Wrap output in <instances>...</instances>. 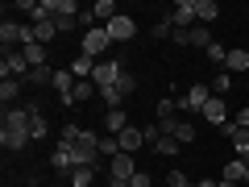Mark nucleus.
<instances>
[{"instance_id": "1", "label": "nucleus", "mask_w": 249, "mask_h": 187, "mask_svg": "<svg viewBox=\"0 0 249 187\" xmlns=\"http://www.w3.org/2000/svg\"><path fill=\"white\" fill-rule=\"evenodd\" d=\"M29 142H34V137H29V112H25V108H4L0 146H4V150H25Z\"/></svg>"}, {"instance_id": "2", "label": "nucleus", "mask_w": 249, "mask_h": 187, "mask_svg": "<svg viewBox=\"0 0 249 187\" xmlns=\"http://www.w3.org/2000/svg\"><path fill=\"white\" fill-rule=\"evenodd\" d=\"M124 75H129V67H124L121 58H112V54H108V58H100V62H96V75H91V83L104 92V88H116Z\"/></svg>"}, {"instance_id": "3", "label": "nucleus", "mask_w": 249, "mask_h": 187, "mask_svg": "<svg viewBox=\"0 0 249 187\" xmlns=\"http://www.w3.org/2000/svg\"><path fill=\"white\" fill-rule=\"evenodd\" d=\"M108 46H112V37H108V29L104 25H96V29H88L83 34V46H79V54H88V58H108Z\"/></svg>"}, {"instance_id": "4", "label": "nucleus", "mask_w": 249, "mask_h": 187, "mask_svg": "<svg viewBox=\"0 0 249 187\" xmlns=\"http://www.w3.org/2000/svg\"><path fill=\"white\" fill-rule=\"evenodd\" d=\"M34 71L25 58V50H4V62H0V79H25Z\"/></svg>"}, {"instance_id": "5", "label": "nucleus", "mask_w": 249, "mask_h": 187, "mask_svg": "<svg viewBox=\"0 0 249 187\" xmlns=\"http://www.w3.org/2000/svg\"><path fill=\"white\" fill-rule=\"evenodd\" d=\"M208 100H212V88H208V83H191V88L183 92V100H178V112H204Z\"/></svg>"}, {"instance_id": "6", "label": "nucleus", "mask_w": 249, "mask_h": 187, "mask_svg": "<svg viewBox=\"0 0 249 187\" xmlns=\"http://www.w3.org/2000/svg\"><path fill=\"white\" fill-rule=\"evenodd\" d=\"M104 29H108V37H112V46L116 42H133V37H137V21L129 17V13H116Z\"/></svg>"}, {"instance_id": "7", "label": "nucleus", "mask_w": 249, "mask_h": 187, "mask_svg": "<svg viewBox=\"0 0 249 187\" xmlns=\"http://www.w3.org/2000/svg\"><path fill=\"white\" fill-rule=\"evenodd\" d=\"M79 0H58V9H54V25H58V34H71L75 21H79Z\"/></svg>"}, {"instance_id": "8", "label": "nucleus", "mask_w": 249, "mask_h": 187, "mask_svg": "<svg viewBox=\"0 0 249 187\" xmlns=\"http://www.w3.org/2000/svg\"><path fill=\"white\" fill-rule=\"evenodd\" d=\"M199 116H204L212 129H224V125L232 121V116H229V104H224V96H212V100L204 104V112H199Z\"/></svg>"}, {"instance_id": "9", "label": "nucleus", "mask_w": 249, "mask_h": 187, "mask_svg": "<svg viewBox=\"0 0 249 187\" xmlns=\"http://www.w3.org/2000/svg\"><path fill=\"white\" fill-rule=\"evenodd\" d=\"M166 21H170V25H175V29H191V25H196V0H178V4H175V13H166Z\"/></svg>"}, {"instance_id": "10", "label": "nucleus", "mask_w": 249, "mask_h": 187, "mask_svg": "<svg viewBox=\"0 0 249 187\" xmlns=\"http://www.w3.org/2000/svg\"><path fill=\"white\" fill-rule=\"evenodd\" d=\"M29 112V137H34V142H46V133H50V121H46L42 116V108L34 104V100H29V104H21Z\"/></svg>"}, {"instance_id": "11", "label": "nucleus", "mask_w": 249, "mask_h": 187, "mask_svg": "<svg viewBox=\"0 0 249 187\" xmlns=\"http://www.w3.org/2000/svg\"><path fill=\"white\" fill-rule=\"evenodd\" d=\"M137 175V154H116L108 162V179H133Z\"/></svg>"}, {"instance_id": "12", "label": "nucleus", "mask_w": 249, "mask_h": 187, "mask_svg": "<svg viewBox=\"0 0 249 187\" xmlns=\"http://www.w3.org/2000/svg\"><path fill=\"white\" fill-rule=\"evenodd\" d=\"M75 83H79V79H75V71H71V67H62V71H54V83H50V88L58 92V100L67 104V100H71V92H75Z\"/></svg>"}, {"instance_id": "13", "label": "nucleus", "mask_w": 249, "mask_h": 187, "mask_svg": "<svg viewBox=\"0 0 249 187\" xmlns=\"http://www.w3.org/2000/svg\"><path fill=\"white\" fill-rule=\"evenodd\" d=\"M116 142H121V154H137V150L145 146V137H142V129H137V125H129L124 133H116Z\"/></svg>"}, {"instance_id": "14", "label": "nucleus", "mask_w": 249, "mask_h": 187, "mask_svg": "<svg viewBox=\"0 0 249 187\" xmlns=\"http://www.w3.org/2000/svg\"><path fill=\"white\" fill-rule=\"evenodd\" d=\"M50 167L58 170V175H71V170H75V158H71V146H54V150H50Z\"/></svg>"}, {"instance_id": "15", "label": "nucleus", "mask_w": 249, "mask_h": 187, "mask_svg": "<svg viewBox=\"0 0 249 187\" xmlns=\"http://www.w3.org/2000/svg\"><path fill=\"white\" fill-rule=\"evenodd\" d=\"M224 71H232V75H245L249 71V50H229V58H224Z\"/></svg>"}, {"instance_id": "16", "label": "nucleus", "mask_w": 249, "mask_h": 187, "mask_svg": "<svg viewBox=\"0 0 249 187\" xmlns=\"http://www.w3.org/2000/svg\"><path fill=\"white\" fill-rule=\"evenodd\" d=\"M91 96H100V88H96L91 79H79V83H75V92H71V100H67V108L83 104V100H91Z\"/></svg>"}, {"instance_id": "17", "label": "nucleus", "mask_w": 249, "mask_h": 187, "mask_svg": "<svg viewBox=\"0 0 249 187\" xmlns=\"http://www.w3.org/2000/svg\"><path fill=\"white\" fill-rule=\"evenodd\" d=\"M0 42H4V50H21V25L17 21H4L0 25Z\"/></svg>"}, {"instance_id": "18", "label": "nucleus", "mask_w": 249, "mask_h": 187, "mask_svg": "<svg viewBox=\"0 0 249 187\" xmlns=\"http://www.w3.org/2000/svg\"><path fill=\"white\" fill-rule=\"evenodd\" d=\"M232 79H237V75L220 67V71L212 75V83H208V88H212V96H229V92H232Z\"/></svg>"}, {"instance_id": "19", "label": "nucleus", "mask_w": 249, "mask_h": 187, "mask_svg": "<svg viewBox=\"0 0 249 187\" xmlns=\"http://www.w3.org/2000/svg\"><path fill=\"white\" fill-rule=\"evenodd\" d=\"M196 17H199V25H212L220 17V4L216 0H196Z\"/></svg>"}, {"instance_id": "20", "label": "nucleus", "mask_w": 249, "mask_h": 187, "mask_svg": "<svg viewBox=\"0 0 249 187\" xmlns=\"http://www.w3.org/2000/svg\"><path fill=\"white\" fill-rule=\"evenodd\" d=\"M71 71H75V79H91V75H96V58L75 54V58H71Z\"/></svg>"}, {"instance_id": "21", "label": "nucleus", "mask_w": 249, "mask_h": 187, "mask_svg": "<svg viewBox=\"0 0 249 187\" xmlns=\"http://www.w3.org/2000/svg\"><path fill=\"white\" fill-rule=\"evenodd\" d=\"M104 129H108V133H124V129H129V116H124L121 112V108H108V116H104Z\"/></svg>"}, {"instance_id": "22", "label": "nucleus", "mask_w": 249, "mask_h": 187, "mask_svg": "<svg viewBox=\"0 0 249 187\" xmlns=\"http://www.w3.org/2000/svg\"><path fill=\"white\" fill-rule=\"evenodd\" d=\"M21 83H29V88H50V83H54V71H50V67H34Z\"/></svg>"}, {"instance_id": "23", "label": "nucleus", "mask_w": 249, "mask_h": 187, "mask_svg": "<svg viewBox=\"0 0 249 187\" xmlns=\"http://www.w3.org/2000/svg\"><path fill=\"white\" fill-rule=\"evenodd\" d=\"M245 175H249V162H245V158H232L229 167H224L220 179H229V183H245Z\"/></svg>"}, {"instance_id": "24", "label": "nucleus", "mask_w": 249, "mask_h": 187, "mask_svg": "<svg viewBox=\"0 0 249 187\" xmlns=\"http://www.w3.org/2000/svg\"><path fill=\"white\" fill-rule=\"evenodd\" d=\"M170 137H175L178 146H187V142H196V137H199V129H196V121H178Z\"/></svg>"}, {"instance_id": "25", "label": "nucleus", "mask_w": 249, "mask_h": 187, "mask_svg": "<svg viewBox=\"0 0 249 187\" xmlns=\"http://www.w3.org/2000/svg\"><path fill=\"white\" fill-rule=\"evenodd\" d=\"M67 179H71V187H91L96 183V167H75Z\"/></svg>"}, {"instance_id": "26", "label": "nucleus", "mask_w": 249, "mask_h": 187, "mask_svg": "<svg viewBox=\"0 0 249 187\" xmlns=\"http://www.w3.org/2000/svg\"><path fill=\"white\" fill-rule=\"evenodd\" d=\"M17 96H21V79H0V100H4V108H13Z\"/></svg>"}, {"instance_id": "27", "label": "nucleus", "mask_w": 249, "mask_h": 187, "mask_svg": "<svg viewBox=\"0 0 249 187\" xmlns=\"http://www.w3.org/2000/svg\"><path fill=\"white\" fill-rule=\"evenodd\" d=\"M34 37L37 42H54V37H58V25H54V21H34Z\"/></svg>"}, {"instance_id": "28", "label": "nucleus", "mask_w": 249, "mask_h": 187, "mask_svg": "<svg viewBox=\"0 0 249 187\" xmlns=\"http://www.w3.org/2000/svg\"><path fill=\"white\" fill-rule=\"evenodd\" d=\"M91 17H96V21H104V25H108V21L116 17V4H112V0H96V4H91Z\"/></svg>"}, {"instance_id": "29", "label": "nucleus", "mask_w": 249, "mask_h": 187, "mask_svg": "<svg viewBox=\"0 0 249 187\" xmlns=\"http://www.w3.org/2000/svg\"><path fill=\"white\" fill-rule=\"evenodd\" d=\"M21 50H25L29 67H46V46L42 42H29V46H21Z\"/></svg>"}, {"instance_id": "30", "label": "nucleus", "mask_w": 249, "mask_h": 187, "mask_svg": "<svg viewBox=\"0 0 249 187\" xmlns=\"http://www.w3.org/2000/svg\"><path fill=\"white\" fill-rule=\"evenodd\" d=\"M187 37H191V46H204V50L212 46V34H208V25H191V29H187Z\"/></svg>"}, {"instance_id": "31", "label": "nucleus", "mask_w": 249, "mask_h": 187, "mask_svg": "<svg viewBox=\"0 0 249 187\" xmlns=\"http://www.w3.org/2000/svg\"><path fill=\"white\" fill-rule=\"evenodd\" d=\"M79 133H83L79 125L67 121V125H62V133H58V146H75V142H79Z\"/></svg>"}, {"instance_id": "32", "label": "nucleus", "mask_w": 249, "mask_h": 187, "mask_svg": "<svg viewBox=\"0 0 249 187\" xmlns=\"http://www.w3.org/2000/svg\"><path fill=\"white\" fill-rule=\"evenodd\" d=\"M100 154H104V158H108V162H112V158H116V154H121V142H116V137H112V133H104V137H100Z\"/></svg>"}, {"instance_id": "33", "label": "nucleus", "mask_w": 249, "mask_h": 187, "mask_svg": "<svg viewBox=\"0 0 249 187\" xmlns=\"http://www.w3.org/2000/svg\"><path fill=\"white\" fill-rule=\"evenodd\" d=\"M178 150H183V146H178V142H175V137H162V142H158V146H154V154H162V158H175V154H178Z\"/></svg>"}, {"instance_id": "34", "label": "nucleus", "mask_w": 249, "mask_h": 187, "mask_svg": "<svg viewBox=\"0 0 249 187\" xmlns=\"http://www.w3.org/2000/svg\"><path fill=\"white\" fill-rule=\"evenodd\" d=\"M154 112H158V121H170V116L178 112V100H170V96H166V100H158V108H154Z\"/></svg>"}, {"instance_id": "35", "label": "nucleus", "mask_w": 249, "mask_h": 187, "mask_svg": "<svg viewBox=\"0 0 249 187\" xmlns=\"http://www.w3.org/2000/svg\"><path fill=\"white\" fill-rule=\"evenodd\" d=\"M232 150H237V158H249V129H237V137H232Z\"/></svg>"}, {"instance_id": "36", "label": "nucleus", "mask_w": 249, "mask_h": 187, "mask_svg": "<svg viewBox=\"0 0 249 187\" xmlns=\"http://www.w3.org/2000/svg\"><path fill=\"white\" fill-rule=\"evenodd\" d=\"M208 58H212V62H216V71H220V67H224V58H229V50H224L220 42H212V46H208Z\"/></svg>"}, {"instance_id": "37", "label": "nucleus", "mask_w": 249, "mask_h": 187, "mask_svg": "<svg viewBox=\"0 0 249 187\" xmlns=\"http://www.w3.org/2000/svg\"><path fill=\"white\" fill-rule=\"evenodd\" d=\"M142 137H145V146L154 150V146L162 142V129H158V121H154V125H145V129H142Z\"/></svg>"}, {"instance_id": "38", "label": "nucleus", "mask_w": 249, "mask_h": 187, "mask_svg": "<svg viewBox=\"0 0 249 187\" xmlns=\"http://www.w3.org/2000/svg\"><path fill=\"white\" fill-rule=\"evenodd\" d=\"M166 187H196V179H187L183 170H170V175H166Z\"/></svg>"}, {"instance_id": "39", "label": "nucleus", "mask_w": 249, "mask_h": 187, "mask_svg": "<svg viewBox=\"0 0 249 187\" xmlns=\"http://www.w3.org/2000/svg\"><path fill=\"white\" fill-rule=\"evenodd\" d=\"M129 183H133V187H154V175H150V170H142V167H137V175L129 179Z\"/></svg>"}, {"instance_id": "40", "label": "nucleus", "mask_w": 249, "mask_h": 187, "mask_svg": "<svg viewBox=\"0 0 249 187\" xmlns=\"http://www.w3.org/2000/svg\"><path fill=\"white\" fill-rule=\"evenodd\" d=\"M150 34H154V37H158V42H162V37H170V34H175V25H170V21H158V25H154Z\"/></svg>"}, {"instance_id": "41", "label": "nucleus", "mask_w": 249, "mask_h": 187, "mask_svg": "<svg viewBox=\"0 0 249 187\" xmlns=\"http://www.w3.org/2000/svg\"><path fill=\"white\" fill-rule=\"evenodd\" d=\"M170 42H175V46H191V37H187V29H175V34H170Z\"/></svg>"}, {"instance_id": "42", "label": "nucleus", "mask_w": 249, "mask_h": 187, "mask_svg": "<svg viewBox=\"0 0 249 187\" xmlns=\"http://www.w3.org/2000/svg\"><path fill=\"white\" fill-rule=\"evenodd\" d=\"M232 121H237V125H241V129H249V104H245V108H241V112H237V116H232Z\"/></svg>"}, {"instance_id": "43", "label": "nucleus", "mask_w": 249, "mask_h": 187, "mask_svg": "<svg viewBox=\"0 0 249 187\" xmlns=\"http://www.w3.org/2000/svg\"><path fill=\"white\" fill-rule=\"evenodd\" d=\"M196 187H220V179H196Z\"/></svg>"}, {"instance_id": "44", "label": "nucleus", "mask_w": 249, "mask_h": 187, "mask_svg": "<svg viewBox=\"0 0 249 187\" xmlns=\"http://www.w3.org/2000/svg\"><path fill=\"white\" fill-rule=\"evenodd\" d=\"M108 187H133L129 179H108Z\"/></svg>"}, {"instance_id": "45", "label": "nucleus", "mask_w": 249, "mask_h": 187, "mask_svg": "<svg viewBox=\"0 0 249 187\" xmlns=\"http://www.w3.org/2000/svg\"><path fill=\"white\" fill-rule=\"evenodd\" d=\"M220 187H241V183H229V179H220Z\"/></svg>"}, {"instance_id": "46", "label": "nucleus", "mask_w": 249, "mask_h": 187, "mask_svg": "<svg viewBox=\"0 0 249 187\" xmlns=\"http://www.w3.org/2000/svg\"><path fill=\"white\" fill-rule=\"evenodd\" d=\"M21 187H34V183H21Z\"/></svg>"}, {"instance_id": "47", "label": "nucleus", "mask_w": 249, "mask_h": 187, "mask_svg": "<svg viewBox=\"0 0 249 187\" xmlns=\"http://www.w3.org/2000/svg\"><path fill=\"white\" fill-rule=\"evenodd\" d=\"M245 162H249V158H245ZM245 183H249V175H245Z\"/></svg>"}]
</instances>
